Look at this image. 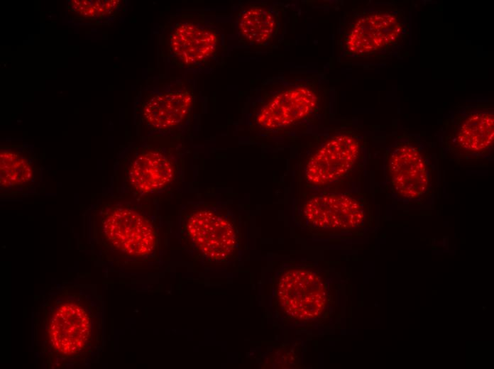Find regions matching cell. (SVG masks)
<instances>
[{
  "label": "cell",
  "instance_id": "cell-1",
  "mask_svg": "<svg viewBox=\"0 0 494 369\" xmlns=\"http://www.w3.org/2000/svg\"><path fill=\"white\" fill-rule=\"evenodd\" d=\"M102 303L89 287L60 286L40 299L33 317L38 358L48 368L86 367L104 346Z\"/></svg>",
  "mask_w": 494,
  "mask_h": 369
},
{
  "label": "cell",
  "instance_id": "cell-2",
  "mask_svg": "<svg viewBox=\"0 0 494 369\" xmlns=\"http://www.w3.org/2000/svg\"><path fill=\"white\" fill-rule=\"evenodd\" d=\"M93 237L107 258L122 264L148 261L155 256L160 242L150 211L124 200L107 202L95 209Z\"/></svg>",
  "mask_w": 494,
  "mask_h": 369
},
{
  "label": "cell",
  "instance_id": "cell-3",
  "mask_svg": "<svg viewBox=\"0 0 494 369\" xmlns=\"http://www.w3.org/2000/svg\"><path fill=\"white\" fill-rule=\"evenodd\" d=\"M180 233L185 250L205 264H225L237 252L234 219L225 208L211 202H190L182 207Z\"/></svg>",
  "mask_w": 494,
  "mask_h": 369
},
{
  "label": "cell",
  "instance_id": "cell-4",
  "mask_svg": "<svg viewBox=\"0 0 494 369\" xmlns=\"http://www.w3.org/2000/svg\"><path fill=\"white\" fill-rule=\"evenodd\" d=\"M409 35L405 11L395 3L363 11L344 29L345 55L356 58L390 57L399 54Z\"/></svg>",
  "mask_w": 494,
  "mask_h": 369
},
{
  "label": "cell",
  "instance_id": "cell-5",
  "mask_svg": "<svg viewBox=\"0 0 494 369\" xmlns=\"http://www.w3.org/2000/svg\"><path fill=\"white\" fill-rule=\"evenodd\" d=\"M429 154L415 136L405 135L388 150L385 173L390 190L400 200L415 202L427 195L431 187Z\"/></svg>",
  "mask_w": 494,
  "mask_h": 369
},
{
  "label": "cell",
  "instance_id": "cell-6",
  "mask_svg": "<svg viewBox=\"0 0 494 369\" xmlns=\"http://www.w3.org/2000/svg\"><path fill=\"white\" fill-rule=\"evenodd\" d=\"M275 294L285 314L299 320L318 318L327 306L326 281L317 271L304 266L283 270L277 278Z\"/></svg>",
  "mask_w": 494,
  "mask_h": 369
},
{
  "label": "cell",
  "instance_id": "cell-7",
  "mask_svg": "<svg viewBox=\"0 0 494 369\" xmlns=\"http://www.w3.org/2000/svg\"><path fill=\"white\" fill-rule=\"evenodd\" d=\"M493 116V105H470L459 110L451 119L444 138L446 150L466 161L490 156Z\"/></svg>",
  "mask_w": 494,
  "mask_h": 369
},
{
  "label": "cell",
  "instance_id": "cell-8",
  "mask_svg": "<svg viewBox=\"0 0 494 369\" xmlns=\"http://www.w3.org/2000/svg\"><path fill=\"white\" fill-rule=\"evenodd\" d=\"M180 174L179 160L163 148H143L125 162L123 182L136 197L158 194L173 184Z\"/></svg>",
  "mask_w": 494,
  "mask_h": 369
},
{
  "label": "cell",
  "instance_id": "cell-9",
  "mask_svg": "<svg viewBox=\"0 0 494 369\" xmlns=\"http://www.w3.org/2000/svg\"><path fill=\"white\" fill-rule=\"evenodd\" d=\"M360 153L361 143L356 136L347 133L335 135L310 158L305 177L319 186L336 181L352 170Z\"/></svg>",
  "mask_w": 494,
  "mask_h": 369
},
{
  "label": "cell",
  "instance_id": "cell-10",
  "mask_svg": "<svg viewBox=\"0 0 494 369\" xmlns=\"http://www.w3.org/2000/svg\"><path fill=\"white\" fill-rule=\"evenodd\" d=\"M317 100L316 93L307 86L284 89L263 104L256 115V123L265 130L289 126L310 114Z\"/></svg>",
  "mask_w": 494,
  "mask_h": 369
},
{
  "label": "cell",
  "instance_id": "cell-11",
  "mask_svg": "<svg viewBox=\"0 0 494 369\" xmlns=\"http://www.w3.org/2000/svg\"><path fill=\"white\" fill-rule=\"evenodd\" d=\"M363 205L344 194H325L310 198L303 208V216L313 226L320 228L351 229L365 219Z\"/></svg>",
  "mask_w": 494,
  "mask_h": 369
},
{
  "label": "cell",
  "instance_id": "cell-12",
  "mask_svg": "<svg viewBox=\"0 0 494 369\" xmlns=\"http://www.w3.org/2000/svg\"><path fill=\"white\" fill-rule=\"evenodd\" d=\"M192 89L180 83L169 89L153 94L143 102L141 117L150 128L168 132L187 121L193 105Z\"/></svg>",
  "mask_w": 494,
  "mask_h": 369
},
{
  "label": "cell",
  "instance_id": "cell-13",
  "mask_svg": "<svg viewBox=\"0 0 494 369\" xmlns=\"http://www.w3.org/2000/svg\"><path fill=\"white\" fill-rule=\"evenodd\" d=\"M219 35L211 26L199 22L177 24L170 36V49L175 60L187 67L202 65L216 53Z\"/></svg>",
  "mask_w": 494,
  "mask_h": 369
},
{
  "label": "cell",
  "instance_id": "cell-14",
  "mask_svg": "<svg viewBox=\"0 0 494 369\" xmlns=\"http://www.w3.org/2000/svg\"><path fill=\"white\" fill-rule=\"evenodd\" d=\"M33 159L13 148L0 152V189L2 195H17L31 189L37 182Z\"/></svg>",
  "mask_w": 494,
  "mask_h": 369
},
{
  "label": "cell",
  "instance_id": "cell-15",
  "mask_svg": "<svg viewBox=\"0 0 494 369\" xmlns=\"http://www.w3.org/2000/svg\"><path fill=\"white\" fill-rule=\"evenodd\" d=\"M275 14L268 7L251 5L240 14L238 29L241 37L254 45L267 43L277 30Z\"/></svg>",
  "mask_w": 494,
  "mask_h": 369
},
{
  "label": "cell",
  "instance_id": "cell-16",
  "mask_svg": "<svg viewBox=\"0 0 494 369\" xmlns=\"http://www.w3.org/2000/svg\"><path fill=\"white\" fill-rule=\"evenodd\" d=\"M119 4V1L114 0H75L71 2L70 6L83 16L95 18L112 13Z\"/></svg>",
  "mask_w": 494,
  "mask_h": 369
}]
</instances>
